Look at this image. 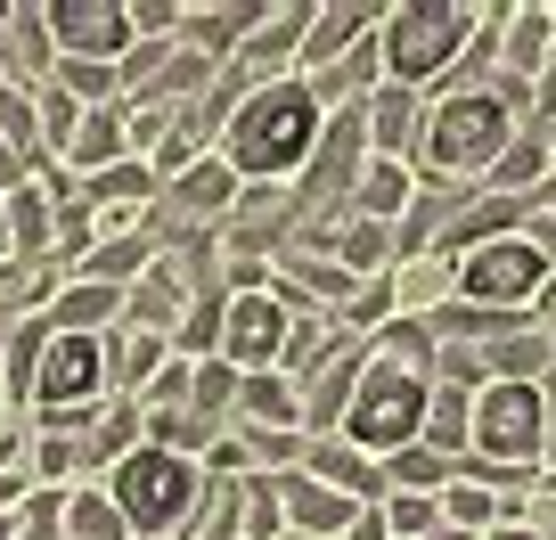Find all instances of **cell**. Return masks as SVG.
I'll use <instances>...</instances> for the list:
<instances>
[{
  "instance_id": "cell-1",
  "label": "cell",
  "mask_w": 556,
  "mask_h": 540,
  "mask_svg": "<svg viewBox=\"0 0 556 540\" xmlns=\"http://www.w3.org/2000/svg\"><path fill=\"white\" fill-rule=\"evenodd\" d=\"M319 131H328L319 90L295 83V74H278V83H254L245 99H229L222 148H213V156H222L238 180H287L319 148Z\"/></svg>"
},
{
  "instance_id": "cell-2",
  "label": "cell",
  "mask_w": 556,
  "mask_h": 540,
  "mask_svg": "<svg viewBox=\"0 0 556 540\" xmlns=\"http://www.w3.org/2000/svg\"><path fill=\"white\" fill-rule=\"evenodd\" d=\"M532 83H500V90H442L426 115H417V180L442 189V180H475L500 164V148L516 140V106Z\"/></svg>"
},
{
  "instance_id": "cell-3",
  "label": "cell",
  "mask_w": 556,
  "mask_h": 540,
  "mask_svg": "<svg viewBox=\"0 0 556 540\" xmlns=\"http://www.w3.org/2000/svg\"><path fill=\"white\" fill-rule=\"evenodd\" d=\"M106 500H115L123 532H139V540H189V524L205 516L213 484H205V467H197V459L139 442V451L115 459V484H106Z\"/></svg>"
},
{
  "instance_id": "cell-4",
  "label": "cell",
  "mask_w": 556,
  "mask_h": 540,
  "mask_svg": "<svg viewBox=\"0 0 556 540\" xmlns=\"http://www.w3.org/2000/svg\"><path fill=\"white\" fill-rule=\"evenodd\" d=\"M475 34H483V9H451V0H409V9H384V25H377L384 83H393V90L442 83V74L475 50Z\"/></svg>"
},
{
  "instance_id": "cell-5",
  "label": "cell",
  "mask_w": 556,
  "mask_h": 540,
  "mask_svg": "<svg viewBox=\"0 0 556 540\" xmlns=\"http://www.w3.org/2000/svg\"><path fill=\"white\" fill-rule=\"evenodd\" d=\"M426 401H434V385L417 377V368L361 361V385L344 401V442L361 459H401L409 442H426Z\"/></svg>"
},
{
  "instance_id": "cell-6",
  "label": "cell",
  "mask_w": 556,
  "mask_h": 540,
  "mask_svg": "<svg viewBox=\"0 0 556 540\" xmlns=\"http://www.w3.org/2000/svg\"><path fill=\"white\" fill-rule=\"evenodd\" d=\"M99 393H106V336H50L34 361V393L41 401V435L50 426H99Z\"/></svg>"
},
{
  "instance_id": "cell-7",
  "label": "cell",
  "mask_w": 556,
  "mask_h": 540,
  "mask_svg": "<svg viewBox=\"0 0 556 540\" xmlns=\"http://www.w3.org/2000/svg\"><path fill=\"white\" fill-rule=\"evenodd\" d=\"M540 435H548V393H540L532 377H491L483 393H475L467 442L491 459V467H532Z\"/></svg>"
},
{
  "instance_id": "cell-8",
  "label": "cell",
  "mask_w": 556,
  "mask_h": 540,
  "mask_svg": "<svg viewBox=\"0 0 556 540\" xmlns=\"http://www.w3.org/2000/svg\"><path fill=\"white\" fill-rule=\"evenodd\" d=\"M548 271L556 262L540 254L523 229H507V238H483L467 262H458V296H467L475 312H516V303H540Z\"/></svg>"
},
{
  "instance_id": "cell-9",
  "label": "cell",
  "mask_w": 556,
  "mask_h": 540,
  "mask_svg": "<svg viewBox=\"0 0 556 540\" xmlns=\"http://www.w3.org/2000/svg\"><path fill=\"white\" fill-rule=\"evenodd\" d=\"M41 34H50V58H83V66H123V50L139 41L123 0H50Z\"/></svg>"
},
{
  "instance_id": "cell-10",
  "label": "cell",
  "mask_w": 556,
  "mask_h": 540,
  "mask_svg": "<svg viewBox=\"0 0 556 540\" xmlns=\"http://www.w3.org/2000/svg\"><path fill=\"white\" fill-rule=\"evenodd\" d=\"M278 352H287V303L270 287L262 296H229L222 303V361L238 377H262V368H278Z\"/></svg>"
},
{
  "instance_id": "cell-11",
  "label": "cell",
  "mask_w": 556,
  "mask_h": 540,
  "mask_svg": "<svg viewBox=\"0 0 556 540\" xmlns=\"http://www.w3.org/2000/svg\"><path fill=\"white\" fill-rule=\"evenodd\" d=\"M377 25H384V9H312V34L295 41L303 74H336L368 34H377Z\"/></svg>"
},
{
  "instance_id": "cell-12",
  "label": "cell",
  "mask_w": 556,
  "mask_h": 540,
  "mask_svg": "<svg viewBox=\"0 0 556 540\" xmlns=\"http://www.w3.org/2000/svg\"><path fill=\"white\" fill-rule=\"evenodd\" d=\"M278 507H287V532H336V540H344L368 500L328 491V484H312V475H278Z\"/></svg>"
},
{
  "instance_id": "cell-13",
  "label": "cell",
  "mask_w": 556,
  "mask_h": 540,
  "mask_svg": "<svg viewBox=\"0 0 556 540\" xmlns=\"http://www.w3.org/2000/svg\"><path fill=\"white\" fill-rule=\"evenodd\" d=\"M409 197H417V173L401 156H361V173H352V213H361V222L393 229L401 213H409Z\"/></svg>"
},
{
  "instance_id": "cell-14",
  "label": "cell",
  "mask_w": 556,
  "mask_h": 540,
  "mask_svg": "<svg viewBox=\"0 0 556 540\" xmlns=\"http://www.w3.org/2000/svg\"><path fill=\"white\" fill-rule=\"evenodd\" d=\"M50 336H99V328H115L123 319V287H99V279H74V287H58L50 296Z\"/></svg>"
},
{
  "instance_id": "cell-15",
  "label": "cell",
  "mask_w": 556,
  "mask_h": 540,
  "mask_svg": "<svg viewBox=\"0 0 556 540\" xmlns=\"http://www.w3.org/2000/svg\"><path fill=\"white\" fill-rule=\"evenodd\" d=\"M123 156H131V131H123V99H115V106H90L83 131H74V148L58 164L90 180V173H106V164H123Z\"/></svg>"
},
{
  "instance_id": "cell-16",
  "label": "cell",
  "mask_w": 556,
  "mask_h": 540,
  "mask_svg": "<svg viewBox=\"0 0 556 540\" xmlns=\"http://www.w3.org/2000/svg\"><path fill=\"white\" fill-rule=\"evenodd\" d=\"M312 484H328V491H352V500H384V475H377V459H361L344 435H328V442H312Z\"/></svg>"
},
{
  "instance_id": "cell-17",
  "label": "cell",
  "mask_w": 556,
  "mask_h": 540,
  "mask_svg": "<svg viewBox=\"0 0 556 540\" xmlns=\"http://www.w3.org/2000/svg\"><path fill=\"white\" fill-rule=\"evenodd\" d=\"M393 287V312H442V296L458 287V262L451 254H409L401 271H384Z\"/></svg>"
},
{
  "instance_id": "cell-18",
  "label": "cell",
  "mask_w": 556,
  "mask_h": 540,
  "mask_svg": "<svg viewBox=\"0 0 556 540\" xmlns=\"http://www.w3.org/2000/svg\"><path fill=\"white\" fill-rule=\"evenodd\" d=\"M238 418H254V435H287L295 426V385L262 368V377H238Z\"/></svg>"
},
{
  "instance_id": "cell-19",
  "label": "cell",
  "mask_w": 556,
  "mask_h": 540,
  "mask_svg": "<svg viewBox=\"0 0 556 540\" xmlns=\"http://www.w3.org/2000/svg\"><path fill=\"white\" fill-rule=\"evenodd\" d=\"M377 516H384V540H434L442 532V491H384Z\"/></svg>"
},
{
  "instance_id": "cell-20",
  "label": "cell",
  "mask_w": 556,
  "mask_h": 540,
  "mask_svg": "<svg viewBox=\"0 0 556 540\" xmlns=\"http://www.w3.org/2000/svg\"><path fill=\"white\" fill-rule=\"evenodd\" d=\"M442 524L451 532H500V524H516V507L491 500L483 484H442Z\"/></svg>"
},
{
  "instance_id": "cell-21",
  "label": "cell",
  "mask_w": 556,
  "mask_h": 540,
  "mask_svg": "<svg viewBox=\"0 0 556 540\" xmlns=\"http://www.w3.org/2000/svg\"><path fill=\"white\" fill-rule=\"evenodd\" d=\"M164 189H173V197H180L189 213H222L229 197H238V173H229V164H222V156L205 148V156H197V164H189L180 180H164Z\"/></svg>"
},
{
  "instance_id": "cell-22",
  "label": "cell",
  "mask_w": 556,
  "mask_h": 540,
  "mask_svg": "<svg viewBox=\"0 0 556 540\" xmlns=\"http://www.w3.org/2000/svg\"><path fill=\"white\" fill-rule=\"evenodd\" d=\"M66 540H123V516L106 491H66Z\"/></svg>"
},
{
  "instance_id": "cell-23",
  "label": "cell",
  "mask_w": 556,
  "mask_h": 540,
  "mask_svg": "<svg viewBox=\"0 0 556 540\" xmlns=\"http://www.w3.org/2000/svg\"><path fill=\"white\" fill-rule=\"evenodd\" d=\"M540 164H548V148H540V140H507L500 164H491V180H500V189H532Z\"/></svg>"
},
{
  "instance_id": "cell-24",
  "label": "cell",
  "mask_w": 556,
  "mask_h": 540,
  "mask_svg": "<svg viewBox=\"0 0 556 540\" xmlns=\"http://www.w3.org/2000/svg\"><path fill=\"white\" fill-rule=\"evenodd\" d=\"M442 484V451H426V442H409L393 467V491H434Z\"/></svg>"
},
{
  "instance_id": "cell-25",
  "label": "cell",
  "mask_w": 556,
  "mask_h": 540,
  "mask_svg": "<svg viewBox=\"0 0 556 540\" xmlns=\"http://www.w3.org/2000/svg\"><path fill=\"white\" fill-rule=\"evenodd\" d=\"M229 532H238V491L213 484V500H205V516L189 524V540H229Z\"/></svg>"
},
{
  "instance_id": "cell-26",
  "label": "cell",
  "mask_w": 556,
  "mask_h": 540,
  "mask_svg": "<svg viewBox=\"0 0 556 540\" xmlns=\"http://www.w3.org/2000/svg\"><path fill=\"white\" fill-rule=\"evenodd\" d=\"M17 500H25V475H0V516H17Z\"/></svg>"
},
{
  "instance_id": "cell-27",
  "label": "cell",
  "mask_w": 556,
  "mask_h": 540,
  "mask_svg": "<svg viewBox=\"0 0 556 540\" xmlns=\"http://www.w3.org/2000/svg\"><path fill=\"white\" fill-rule=\"evenodd\" d=\"M483 540H540V524H523V516H516V524H500V532H483Z\"/></svg>"
},
{
  "instance_id": "cell-28",
  "label": "cell",
  "mask_w": 556,
  "mask_h": 540,
  "mask_svg": "<svg viewBox=\"0 0 556 540\" xmlns=\"http://www.w3.org/2000/svg\"><path fill=\"white\" fill-rule=\"evenodd\" d=\"M0 271H9V197H0Z\"/></svg>"
},
{
  "instance_id": "cell-29",
  "label": "cell",
  "mask_w": 556,
  "mask_h": 540,
  "mask_svg": "<svg viewBox=\"0 0 556 540\" xmlns=\"http://www.w3.org/2000/svg\"><path fill=\"white\" fill-rule=\"evenodd\" d=\"M540 106H548V115H556V74H540Z\"/></svg>"
},
{
  "instance_id": "cell-30",
  "label": "cell",
  "mask_w": 556,
  "mask_h": 540,
  "mask_svg": "<svg viewBox=\"0 0 556 540\" xmlns=\"http://www.w3.org/2000/svg\"><path fill=\"white\" fill-rule=\"evenodd\" d=\"M540 303H548V312H556V271H548V287H540Z\"/></svg>"
},
{
  "instance_id": "cell-31",
  "label": "cell",
  "mask_w": 556,
  "mask_h": 540,
  "mask_svg": "<svg viewBox=\"0 0 556 540\" xmlns=\"http://www.w3.org/2000/svg\"><path fill=\"white\" fill-rule=\"evenodd\" d=\"M434 540H483V532H451V524H442V532H434Z\"/></svg>"
},
{
  "instance_id": "cell-32",
  "label": "cell",
  "mask_w": 556,
  "mask_h": 540,
  "mask_svg": "<svg viewBox=\"0 0 556 540\" xmlns=\"http://www.w3.org/2000/svg\"><path fill=\"white\" fill-rule=\"evenodd\" d=\"M548 156H556V140H548Z\"/></svg>"
}]
</instances>
